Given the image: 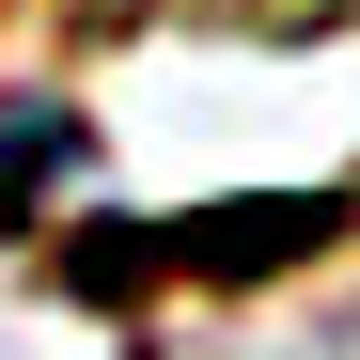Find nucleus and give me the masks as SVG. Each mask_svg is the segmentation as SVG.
I'll list each match as a JSON object with an SVG mask.
<instances>
[{
	"mask_svg": "<svg viewBox=\"0 0 360 360\" xmlns=\"http://www.w3.org/2000/svg\"><path fill=\"white\" fill-rule=\"evenodd\" d=\"M345 235V204H235V219H172V235H94V282H126V266H204V282H235V266H297V251H329Z\"/></svg>",
	"mask_w": 360,
	"mask_h": 360,
	"instance_id": "1",
	"label": "nucleus"
}]
</instances>
